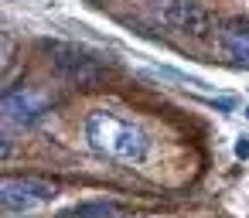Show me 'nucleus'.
<instances>
[{
  "mask_svg": "<svg viewBox=\"0 0 249 218\" xmlns=\"http://www.w3.org/2000/svg\"><path fill=\"white\" fill-rule=\"evenodd\" d=\"M86 136L99 153H109L116 160H143V153H147L143 130L113 116V113H106V109H96L86 119Z\"/></svg>",
  "mask_w": 249,
  "mask_h": 218,
  "instance_id": "obj_1",
  "label": "nucleus"
},
{
  "mask_svg": "<svg viewBox=\"0 0 249 218\" xmlns=\"http://www.w3.org/2000/svg\"><path fill=\"white\" fill-rule=\"evenodd\" d=\"M52 65L58 68L62 79L82 89H96L106 79V65L99 55L79 48V45H52Z\"/></svg>",
  "mask_w": 249,
  "mask_h": 218,
  "instance_id": "obj_2",
  "label": "nucleus"
},
{
  "mask_svg": "<svg viewBox=\"0 0 249 218\" xmlns=\"http://www.w3.org/2000/svg\"><path fill=\"white\" fill-rule=\"evenodd\" d=\"M55 198H58V187L41 177H4V184H0V204L7 215L35 211L41 204H52Z\"/></svg>",
  "mask_w": 249,
  "mask_h": 218,
  "instance_id": "obj_3",
  "label": "nucleus"
},
{
  "mask_svg": "<svg viewBox=\"0 0 249 218\" xmlns=\"http://www.w3.org/2000/svg\"><path fill=\"white\" fill-rule=\"evenodd\" d=\"M157 14L167 28H174L188 38H208L212 34V14L198 0H157Z\"/></svg>",
  "mask_w": 249,
  "mask_h": 218,
  "instance_id": "obj_4",
  "label": "nucleus"
},
{
  "mask_svg": "<svg viewBox=\"0 0 249 218\" xmlns=\"http://www.w3.org/2000/svg\"><path fill=\"white\" fill-rule=\"evenodd\" d=\"M48 113V99L38 89H11L4 96V119L18 123V126H35L38 119H45Z\"/></svg>",
  "mask_w": 249,
  "mask_h": 218,
  "instance_id": "obj_5",
  "label": "nucleus"
},
{
  "mask_svg": "<svg viewBox=\"0 0 249 218\" xmlns=\"http://www.w3.org/2000/svg\"><path fill=\"white\" fill-rule=\"evenodd\" d=\"M218 41H222V48H225L229 58L249 62V21L229 17V21L222 24V31H218Z\"/></svg>",
  "mask_w": 249,
  "mask_h": 218,
  "instance_id": "obj_6",
  "label": "nucleus"
},
{
  "mask_svg": "<svg viewBox=\"0 0 249 218\" xmlns=\"http://www.w3.org/2000/svg\"><path fill=\"white\" fill-rule=\"evenodd\" d=\"M123 208L116 201H86V204H75L69 211H62L58 218H116Z\"/></svg>",
  "mask_w": 249,
  "mask_h": 218,
  "instance_id": "obj_7",
  "label": "nucleus"
},
{
  "mask_svg": "<svg viewBox=\"0 0 249 218\" xmlns=\"http://www.w3.org/2000/svg\"><path fill=\"white\" fill-rule=\"evenodd\" d=\"M150 75H154V79H171V82H181V85H195V89H201V85H205L201 79H191V75L174 72V68H150Z\"/></svg>",
  "mask_w": 249,
  "mask_h": 218,
  "instance_id": "obj_8",
  "label": "nucleus"
},
{
  "mask_svg": "<svg viewBox=\"0 0 249 218\" xmlns=\"http://www.w3.org/2000/svg\"><path fill=\"white\" fill-rule=\"evenodd\" d=\"M235 157H239V160H246V157H249V136H242V140L235 143Z\"/></svg>",
  "mask_w": 249,
  "mask_h": 218,
  "instance_id": "obj_9",
  "label": "nucleus"
},
{
  "mask_svg": "<svg viewBox=\"0 0 249 218\" xmlns=\"http://www.w3.org/2000/svg\"><path fill=\"white\" fill-rule=\"evenodd\" d=\"M242 113H246V119H249V106H246V109H242Z\"/></svg>",
  "mask_w": 249,
  "mask_h": 218,
  "instance_id": "obj_10",
  "label": "nucleus"
}]
</instances>
